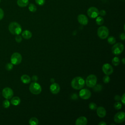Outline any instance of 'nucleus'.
I'll return each instance as SVG.
<instances>
[{
	"instance_id": "obj_1",
	"label": "nucleus",
	"mask_w": 125,
	"mask_h": 125,
	"mask_svg": "<svg viewBox=\"0 0 125 125\" xmlns=\"http://www.w3.org/2000/svg\"><path fill=\"white\" fill-rule=\"evenodd\" d=\"M85 84L84 79L81 77L77 76L73 78L71 81V85L73 88L79 90L83 88Z\"/></svg>"
},
{
	"instance_id": "obj_2",
	"label": "nucleus",
	"mask_w": 125,
	"mask_h": 125,
	"mask_svg": "<svg viewBox=\"0 0 125 125\" xmlns=\"http://www.w3.org/2000/svg\"><path fill=\"white\" fill-rule=\"evenodd\" d=\"M9 32L13 35H19L21 32L22 28L21 25L17 22H11L8 26Z\"/></svg>"
},
{
	"instance_id": "obj_3",
	"label": "nucleus",
	"mask_w": 125,
	"mask_h": 125,
	"mask_svg": "<svg viewBox=\"0 0 125 125\" xmlns=\"http://www.w3.org/2000/svg\"><path fill=\"white\" fill-rule=\"evenodd\" d=\"M97 35L101 39H105L109 35V30L107 27L101 26L98 29Z\"/></svg>"
},
{
	"instance_id": "obj_4",
	"label": "nucleus",
	"mask_w": 125,
	"mask_h": 125,
	"mask_svg": "<svg viewBox=\"0 0 125 125\" xmlns=\"http://www.w3.org/2000/svg\"><path fill=\"white\" fill-rule=\"evenodd\" d=\"M29 90L32 94L38 95L41 92L42 87L39 83L34 82L30 84Z\"/></svg>"
},
{
	"instance_id": "obj_5",
	"label": "nucleus",
	"mask_w": 125,
	"mask_h": 125,
	"mask_svg": "<svg viewBox=\"0 0 125 125\" xmlns=\"http://www.w3.org/2000/svg\"><path fill=\"white\" fill-rule=\"evenodd\" d=\"M97 81V79L96 76L94 74H90L86 78L85 83L88 87L92 88L96 84Z\"/></svg>"
},
{
	"instance_id": "obj_6",
	"label": "nucleus",
	"mask_w": 125,
	"mask_h": 125,
	"mask_svg": "<svg viewBox=\"0 0 125 125\" xmlns=\"http://www.w3.org/2000/svg\"><path fill=\"white\" fill-rule=\"evenodd\" d=\"M124 49V45L121 42H118L115 44L114 43V45L112 47L111 51L114 55H118L123 52Z\"/></svg>"
},
{
	"instance_id": "obj_7",
	"label": "nucleus",
	"mask_w": 125,
	"mask_h": 125,
	"mask_svg": "<svg viewBox=\"0 0 125 125\" xmlns=\"http://www.w3.org/2000/svg\"><path fill=\"white\" fill-rule=\"evenodd\" d=\"M11 62L14 65L20 64L22 61V57L21 54L18 52L14 53L11 57Z\"/></svg>"
},
{
	"instance_id": "obj_8",
	"label": "nucleus",
	"mask_w": 125,
	"mask_h": 125,
	"mask_svg": "<svg viewBox=\"0 0 125 125\" xmlns=\"http://www.w3.org/2000/svg\"><path fill=\"white\" fill-rule=\"evenodd\" d=\"M2 94L5 99L8 100L13 97L14 92L11 88L7 87L3 89L2 91Z\"/></svg>"
},
{
	"instance_id": "obj_9",
	"label": "nucleus",
	"mask_w": 125,
	"mask_h": 125,
	"mask_svg": "<svg viewBox=\"0 0 125 125\" xmlns=\"http://www.w3.org/2000/svg\"><path fill=\"white\" fill-rule=\"evenodd\" d=\"M125 120V113L124 111H120L117 113L114 117V121L115 123L120 124Z\"/></svg>"
},
{
	"instance_id": "obj_10",
	"label": "nucleus",
	"mask_w": 125,
	"mask_h": 125,
	"mask_svg": "<svg viewBox=\"0 0 125 125\" xmlns=\"http://www.w3.org/2000/svg\"><path fill=\"white\" fill-rule=\"evenodd\" d=\"M99 10L95 7H91L87 10V13L88 16L91 18H95L99 15Z\"/></svg>"
},
{
	"instance_id": "obj_11",
	"label": "nucleus",
	"mask_w": 125,
	"mask_h": 125,
	"mask_svg": "<svg viewBox=\"0 0 125 125\" xmlns=\"http://www.w3.org/2000/svg\"><path fill=\"white\" fill-rule=\"evenodd\" d=\"M79 92V96L81 98L84 100L88 99L91 95V92L87 89H81Z\"/></svg>"
},
{
	"instance_id": "obj_12",
	"label": "nucleus",
	"mask_w": 125,
	"mask_h": 125,
	"mask_svg": "<svg viewBox=\"0 0 125 125\" xmlns=\"http://www.w3.org/2000/svg\"><path fill=\"white\" fill-rule=\"evenodd\" d=\"M102 70L106 75H110L113 72V68L109 63H104L102 66Z\"/></svg>"
},
{
	"instance_id": "obj_13",
	"label": "nucleus",
	"mask_w": 125,
	"mask_h": 125,
	"mask_svg": "<svg viewBox=\"0 0 125 125\" xmlns=\"http://www.w3.org/2000/svg\"><path fill=\"white\" fill-rule=\"evenodd\" d=\"M78 22L82 25H85L88 22V20L87 17L83 14H80L78 15Z\"/></svg>"
},
{
	"instance_id": "obj_14",
	"label": "nucleus",
	"mask_w": 125,
	"mask_h": 125,
	"mask_svg": "<svg viewBox=\"0 0 125 125\" xmlns=\"http://www.w3.org/2000/svg\"><path fill=\"white\" fill-rule=\"evenodd\" d=\"M50 90L53 94H58L60 90V87L58 83H52L50 86Z\"/></svg>"
},
{
	"instance_id": "obj_15",
	"label": "nucleus",
	"mask_w": 125,
	"mask_h": 125,
	"mask_svg": "<svg viewBox=\"0 0 125 125\" xmlns=\"http://www.w3.org/2000/svg\"><path fill=\"white\" fill-rule=\"evenodd\" d=\"M97 115L100 118H104L106 115V110L105 108L102 106H99L96 108Z\"/></svg>"
},
{
	"instance_id": "obj_16",
	"label": "nucleus",
	"mask_w": 125,
	"mask_h": 125,
	"mask_svg": "<svg viewBox=\"0 0 125 125\" xmlns=\"http://www.w3.org/2000/svg\"><path fill=\"white\" fill-rule=\"evenodd\" d=\"M87 123V119L84 116H81L78 118L75 122L76 125H85Z\"/></svg>"
},
{
	"instance_id": "obj_17",
	"label": "nucleus",
	"mask_w": 125,
	"mask_h": 125,
	"mask_svg": "<svg viewBox=\"0 0 125 125\" xmlns=\"http://www.w3.org/2000/svg\"><path fill=\"white\" fill-rule=\"evenodd\" d=\"M22 37L25 39H29L32 37V33L28 30H25L22 32Z\"/></svg>"
},
{
	"instance_id": "obj_18",
	"label": "nucleus",
	"mask_w": 125,
	"mask_h": 125,
	"mask_svg": "<svg viewBox=\"0 0 125 125\" xmlns=\"http://www.w3.org/2000/svg\"><path fill=\"white\" fill-rule=\"evenodd\" d=\"M21 82L25 84L29 83L31 81V78L27 75L24 74L22 75L21 77Z\"/></svg>"
},
{
	"instance_id": "obj_19",
	"label": "nucleus",
	"mask_w": 125,
	"mask_h": 125,
	"mask_svg": "<svg viewBox=\"0 0 125 125\" xmlns=\"http://www.w3.org/2000/svg\"><path fill=\"white\" fill-rule=\"evenodd\" d=\"M17 4L21 7H24L29 3V0H17Z\"/></svg>"
},
{
	"instance_id": "obj_20",
	"label": "nucleus",
	"mask_w": 125,
	"mask_h": 125,
	"mask_svg": "<svg viewBox=\"0 0 125 125\" xmlns=\"http://www.w3.org/2000/svg\"><path fill=\"white\" fill-rule=\"evenodd\" d=\"M21 103V99L19 97H14L11 100V103L14 105H18Z\"/></svg>"
},
{
	"instance_id": "obj_21",
	"label": "nucleus",
	"mask_w": 125,
	"mask_h": 125,
	"mask_svg": "<svg viewBox=\"0 0 125 125\" xmlns=\"http://www.w3.org/2000/svg\"><path fill=\"white\" fill-rule=\"evenodd\" d=\"M39 123V120L35 117H32L30 119L29 124L30 125H37Z\"/></svg>"
},
{
	"instance_id": "obj_22",
	"label": "nucleus",
	"mask_w": 125,
	"mask_h": 125,
	"mask_svg": "<svg viewBox=\"0 0 125 125\" xmlns=\"http://www.w3.org/2000/svg\"><path fill=\"white\" fill-rule=\"evenodd\" d=\"M120 62V60L119 58L117 57H114L112 60V63L115 66H117L119 64Z\"/></svg>"
},
{
	"instance_id": "obj_23",
	"label": "nucleus",
	"mask_w": 125,
	"mask_h": 125,
	"mask_svg": "<svg viewBox=\"0 0 125 125\" xmlns=\"http://www.w3.org/2000/svg\"><path fill=\"white\" fill-rule=\"evenodd\" d=\"M104 20L102 17H97L96 19V22L99 25H101L104 23Z\"/></svg>"
},
{
	"instance_id": "obj_24",
	"label": "nucleus",
	"mask_w": 125,
	"mask_h": 125,
	"mask_svg": "<svg viewBox=\"0 0 125 125\" xmlns=\"http://www.w3.org/2000/svg\"><path fill=\"white\" fill-rule=\"evenodd\" d=\"M28 9L31 12H35L37 10V7L35 4L30 3L28 6Z\"/></svg>"
},
{
	"instance_id": "obj_25",
	"label": "nucleus",
	"mask_w": 125,
	"mask_h": 125,
	"mask_svg": "<svg viewBox=\"0 0 125 125\" xmlns=\"http://www.w3.org/2000/svg\"><path fill=\"white\" fill-rule=\"evenodd\" d=\"M108 42L110 44H114L116 42V39L113 36H110L107 39Z\"/></svg>"
},
{
	"instance_id": "obj_26",
	"label": "nucleus",
	"mask_w": 125,
	"mask_h": 125,
	"mask_svg": "<svg viewBox=\"0 0 125 125\" xmlns=\"http://www.w3.org/2000/svg\"><path fill=\"white\" fill-rule=\"evenodd\" d=\"M2 105L4 108H7L10 106V102L8 101V99H6L3 101V102L2 103Z\"/></svg>"
},
{
	"instance_id": "obj_27",
	"label": "nucleus",
	"mask_w": 125,
	"mask_h": 125,
	"mask_svg": "<svg viewBox=\"0 0 125 125\" xmlns=\"http://www.w3.org/2000/svg\"><path fill=\"white\" fill-rule=\"evenodd\" d=\"M114 107L117 110L120 109L122 107V104L120 102H116L114 104Z\"/></svg>"
},
{
	"instance_id": "obj_28",
	"label": "nucleus",
	"mask_w": 125,
	"mask_h": 125,
	"mask_svg": "<svg viewBox=\"0 0 125 125\" xmlns=\"http://www.w3.org/2000/svg\"><path fill=\"white\" fill-rule=\"evenodd\" d=\"M5 69L7 70V71H10L13 68V64L11 63V62H9L7 63L6 65H5Z\"/></svg>"
},
{
	"instance_id": "obj_29",
	"label": "nucleus",
	"mask_w": 125,
	"mask_h": 125,
	"mask_svg": "<svg viewBox=\"0 0 125 125\" xmlns=\"http://www.w3.org/2000/svg\"><path fill=\"white\" fill-rule=\"evenodd\" d=\"M93 90L95 91H100L102 89V85L101 84H96L93 87Z\"/></svg>"
},
{
	"instance_id": "obj_30",
	"label": "nucleus",
	"mask_w": 125,
	"mask_h": 125,
	"mask_svg": "<svg viewBox=\"0 0 125 125\" xmlns=\"http://www.w3.org/2000/svg\"><path fill=\"white\" fill-rule=\"evenodd\" d=\"M89 108L91 110H95L97 108V105L94 103H90L89 104Z\"/></svg>"
},
{
	"instance_id": "obj_31",
	"label": "nucleus",
	"mask_w": 125,
	"mask_h": 125,
	"mask_svg": "<svg viewBox=\"0 0 125 125\" xmlns=\"http://www.w3.org/2000/svg\"><path fill=\"white\" fill-rule=\"evenodd\" d=\"M110 77L108 76V75H106L103 78V81L105 83H108L110 82Z\"/></svg>"
},
{
	"instance_id": "obj_32",
	"label": "nucleus",
	"mask_w": 125,
	"mask_h": 125,
	"mask_svg": "<svg viewBox=\"0 0 125 125\" xmlns=\"http://www.w3.org/2000/svg\"><path fill=\"white\" fill-rule=\"evenodd\" d=\"M36 3L40 6L43 5L45 3V0H35Z\"/></svg>"
},
{
	"instance_id": "obj_33",
	"label": "nucleus",
	"mask_w": 125,
	"mask_h": 125,
	"mask_svg": "<svg viewBox=\"0 0 125 125\" xmlns=\"http://www.w3.org/2000/svg\"><path fill=\"white\" fill-rule=\"evenodd\" d=\"M15 40L16 41L18 42V43H20L22 41V38H21V36L19 35H17V36H16L15 37Z\"/></svg>"
},
{
	"instance_id": "obj_34",
	"label": "nucleus",
	"mask_w": 125,
	"mask_h": 125,
	"mask_svg": "<svg viewBox=\"0 0 125 125\" xmlns=\"http://www.w3.org/2000/svg\"><path fill=\"white\" fill-rule=\"evenodd\" d=\"M4 17V12L3 10L0 8V21Z\"/></svg>"
},
{
	"instance_id": "obj_35",
	"label": "nucleus",
	"mask_w": 125,
	"mask_h": 125,
	"mask_svg": "<svg viewBox=\"0 0 125 125\" xmlns=\"http://www.w3.org/2000/svg\"><path fill=\"white\" fill-rule=\"evenodd\" d=\"M121 100V102L122 103L125 105V93H124L121 97V98L120 99Z\"/></svg>"
},
{
	"instance_id": "obj_36",
	"label": "nucleus",
	"mask_w": 125,
	"mask_h": 125,
	"mask_svg": "<svg viewBox=\"0 0 125 125\" xmlns=\"http://www.w3.org/2000/svg\"><path fill=\"white\" fill-rule=\"evenodd\" d=\"M99 15L101 16H104L106 15V12L104 10H101L100 12H99Z\"/></svg>"
},
{
	"instance_id": "obj_37",
	"label": "nucleus",
	"mask_w": 125,
	"mask_h": 125,
	"mask_svg": "<svg viewBox=\"0 0 125 125\" xmlns=\"http://www.w3.org/2000/svg\"><path fill=\"white\" fill-rule=\"evenodd\" d=\"M120 38L121 39V40H122L123 41L125 40V34L124 33H121L120 35Z\"/></svg>"
},
{
	"instance_id": "obj_38",
	"label": "nucleus",
	"mask_w": 125,
	"mask_h": 125,
	"mask_svg": "<svg viewBox=\"0 0 125 125\" xmlns=\"http://www.w3.org/2000/svg\"><path fill=\"white\" fill-rule=\"evenodd\" d=\"M120 99H121V97L119 95H116L114 97V99L116 101H119L120 100Z\"/></svg>"
},
{
	"instance_id": "obj_39",
	"label": "nucleus",
	"mask_w": 125,
	"mask_h": 125,
	"mask_svg": "<svg viewBox=\"0 0 125 125\" xmlns=\"http://www.w3.org/2000/svg\"><path fill=\"white\" fill-rule=\"evenodd\" d=\"M32 79L34 82H36L38 80V77L36 75H34V76H33Z\"/></svg>"
},
{
	"instance_id": "obj_40",
	"label": "nucleus",
	"mask_w": 125,
	"mask_h": 125,
	"mask_svg": "<svg viewBox=\"0 0 125 125\" xmlns=\"http://www.w3.org/2000/svg\"><path fill=\"white\" fill-rule=\"evenodd\" d=\"M99 125H106V123L104 121H102L101 122H100L98 124Z\"/></svg>"
},
{
	"instance_id": "obj_41",
	"label": "nucleus",
	"mask_w": 125,
	"mask_h": 125,
	"mask_svg": "<svg viewBox=\"0 0 125 125\" xmlns=\"http://www.w3.org/2000/svg\"><path fill=\"white\" fill-rule=\"evenodd\" d=\"M122 62H123V64H125V58H123V59H122Z\"/></svg>"
},
{
	"instance_id": "obj_42",
	"label": "nucleus",
	"mask_w": 125,
	"mask_h": 125,
	"mask_svg": "<svg viewBox=\"0 0 125 125\" xmlns=\"http://www.w3.org/2000/svg\"><path fill=\"white\" fill-rule=\"evenodd\" d=\"M50 81H54V80L53 79H52L50 80Z\"/></svg>"
},
{
	"instance_id": "obj_43",
	"label": "nucleus",
	"mask_w": 125,
	"mask_h": 125,
	"mask_svg": "<svg viewBox=\"0 0 125 125\" xmlns=\"http://www.w3.org/2000/svg\"><path fill=\"white\" fill-rule=\"evenodd\" d=\"M0 1H1V0H0Z\"/></svg>"
}]
</instances>
